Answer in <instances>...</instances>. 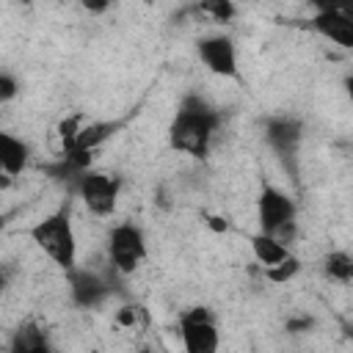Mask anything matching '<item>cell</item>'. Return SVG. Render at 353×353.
<instances>
[{
	"mask_svg": "<svg viewBox=\"0 0 353 353\" xmlns=\"http://www.w3.org/2000/svg\"><path fill=\"white\" fill-rule=\"evenodd\" d=\"M30 149L22 138H14L11 132H0V165L6 176H19L28 165Z\"/></svg>",
	"mask_w": 353,
	"mask_h": 353,
	"instance_id": "11",
	"label": "cell"
},
{
	"mask_svg": "<svg viewBox=\"0 0 353 353\" xmlns=\"http://www.w3.org/2000/svg\"><path fill=\"white\" fill-rule=\"evenodd\" d=\"M28 234L55 265H61L66 273L74 270V265H77V237H74V226H72V218H69L66 207L41 218L39 223H33Z\"/></svg>",
	"mask_w": 353,
	"mask_h": 353,
	"instance_id": "2",
	"label": "cell"
},
{
	"mask_svg": "<svg viewBox=\"0 0 353 353\" xmlns=\"http://www.w3.org/2000/svg\"><path fill=\"white\" fill-rule=\"evenodd\" d=\"M17 88H19L17 80H14L8 72H3V74H0V99H3V102L14 99V97H17Z\"/></svg>",
	"mask_w": 353,
	"mask_h": 353,
	"instance_id": "17",
	"label": "cell"
},
{
	"mask_svg": "<svg viewBox=\"0 0 353 353\" xmlns=\"http://www.w3.org/2000/svg\"><path fill=\"white\" fill-rule=\"evenodd\" d=\"M345 91H347V99H350V105H353V74L345 77Z\"/></svg>",
	"mask_w": 353,
	"mask_h": 353,
	"instance_id": "18",
	"label": "cell"
},
{
	"mask_svg": "<svg viewBox=\"0 0 353 353\" xmlns=\"http://www.w3.org/2000/svg\"><path fill=\"white\" fill-rule=\"evenodd\" d=\"M248 243H251L254 259H256L265 270H270V268H276V265H281L284 259H290V256H292V254L287 251V245H284V243H279L276 237H268V234H262V232L251 234V237H248Z\"/></svg>",
	"mask_w": 353,
	"mask_h": 353,
	"instance_id": "12",
	"label": "cell"
},
{
	"mask_svg": "<svg viewBox=\"0 0 353 353\" xmlns=\"http://www.w3.org/2000/svg\"><path fill=\"white\" fill-rule=\"evenodd\" d=\"M256 221L259 232L268 237H276L279 243H292L295 237V204L287 193L276 188H262L256 199Z\"/></svg>",
	"mask_w": 353,
	"mask_h": 353,
	"instance_id": "3",
	"label": "cell"
},
{
	"mask_svg": "<svg viewBox=\"0 0 353 353\" xmlns=\"http://www.w3.org/2000/svg\"><path fill=\"white\" fill-rule=\"evenodd\" d=\"M268 143L281 154V157H292L295 146L301 141V121L290 119V116H279L268 121V132H265Z\"/></svg>",
	"mask_w": 353,
	"mask_h": 353,
	"instance_id": "10",
	"label": "cell"
},
{
	"mask_svg": "<svg viewBox=\"0 0 353 353\" xmlns=\"http://www.w3.org/2000/svg\"><path fill=\"white\" fill-rule=\"evenodd\" d=\"M108 256L119 273H132L143 256H146V240L143 232L135 223H119L108 234Z\"/></svg>",
	"mask_w": 353,
	"mask_h": 353,
	"instance_id": "6",
	"label": "cell"
},
{
	"mask_svg": "<svg viewBox=\"0 0 353 353\" xmlns=\"http://www.w3.org/2000/svg\"><path fill=\"white\" fill-rule=\"evenodd\" d=\"M69 292L77 306H97L108 295V281L94 270L74 268L69 270Z\"/></svg>",
	"mask_w": 353,
	"mask_h": 353,
	"instance_id": "9",
	"label": "cell"
},
{
	"mask_svg": "<svg viewBox=\"0 0 353 353\" xmlns=\"http://www.w3.org/2000/svg\"><path fill=\"white\" fill-rule=\"evenodd\" d=\"M347 336H350V342H353V328H350V331H347Z\"/></svg>",
	"mask_w": 353,
	"mask_h": 353,
	"instance_id": "19",
	"label": "cell"
},
{
	"mask_svg": "<svg viewBox=\"0 0 353 353\" xmlns=\"http://www.w3.org/2000/svg\"><path fill=\"white\" fill-rule=\"evenodd\" d=\"M14 353H52L36 328H19L14 336Z\"/></svg>",
	"mask_w": 353,
	"mask_h": 353,
	"instance_id": "14",
	"label": "cell"
},
{
	"mask_svg": "<svg viewBox=\"0 0 353 353\" xmlns=\"http://www.w3.org/2000/svg\"><path fill=\"white\" fill-rule=\"evenodd\" d=\"M298 268H301V262L295 259V256H290V259H284L281 265H276V268H270V270H265V276L270 279V281H287V279H292L295 273H298Z\"/></svg>",
	"mask_w": 353,
	"mask_h": 353,
	"instance_id": "16",
	"label": "cell"
},
{
	"mask_svg": "<svg viewBox=\"0 0 353 353\" xmlns=\"http://www.w3.org/2000/svg\"><path fill=\"white\" fill-rule=\"evenodd\" d=\"M199 58L201 63L221 77H237V52L234 41L229 36H207L199 41Z\"/></svg>",
	"mask_w": 353,
	"mask_h": 353,
	"instance_id": "7",
	"label": "cell"
},
{
	"mask_svg": "<svg viewBox=\"0 0 353 353\" xmlns=\"http://www.w3.org/2000/svg\"><path fill=\"white\" fill-rule=\"evenodd\" d=\"M196 11L199 14H207L210 22H229L237 8L232 3H226V0H207V3H199Z\"/></svg>",
	"mask_w": 353,
	"mask_h": 353,
	"instance_id": "15",
	"label": "cell"
},
{
	"mask_svg": "<svg viewBox=\"0 0 353 353\" xmlns=\"http://www.w3.org/2000/svg\"><path fill=\"white\" fill-rule=\"evenodd\" d=\"M74 188L85 204V210L97 218H105L116 210L119 201V190H121V179L105 171H83L74 179Z\"/></svg>",
	"mask_w": 353,
	"mask_h": 353,
	"instance_id": "4",
	"label": "cell"
},
{
	"mask_svg": "<svg viewBox=\"0 0 353 353\" xmlns=\"http://www.w3.org/2000/svg\"><path fill=\"white\" fill-rule=\"evenodd\" d=\"M218 124H221V113L215 108H210L199 97H185L168 127V143L174 152L204 157L210 152Z\"/></svg>",
	"mask_w": 353,
	"mask_h": 353,
	"instance_id": "1",
	"label": "cell"
},
{
	"mask_svg": "<svg viewBox=\"0 0 353 353\" xmlns=\"http://www.w3.org/2000/svg\"><path fill=\"white\" fill-rule=\"evenodd\" d=\"M312 28L336 47L353 50V19L342 17L334 6H317V14L312 17Z\"/></svg>",
	"mask_w": 353,
	"mask_h": 353,
	"instance_id": "8",
	"label": "cell"
},
{
	"mask_svg": "<svg viewBox=\"0 0 353 353\" xmlns=\"http://www.w3.org/2000/svg\"><path fill=\"white\" fill-rule=\"evenodd\" d=\"M323 270L328 279L334 281H342V284H350L353 281V254L347 251H334L323 259Z\"/></svg>",
	"mask_w": 353,
	"mask_h": 353,
	"instance_id": "13",
	"label": "cell"
},
{
	"mask_svg": "<svg viewBox=\"0 0 353 353\" xmlns=\"http://www.w3.org/2000/svg\"><path fill=\"white\" fill-rule=\"evenodd\" d=\"M179 336H182L185 353H218V345H221V331L212 314L201 306L179 314Z\"/></svg>",
	"mask_w": 353,
	"mask_h": 353,
	"instance_id": "5",
	"label": "cell"
}]
</instances>
